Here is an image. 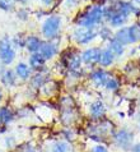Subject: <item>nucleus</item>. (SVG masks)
I'll return each mask as SVG.
<instances>
[{"instance_id": "obj_31", "label": "nucleus", "mask_w": 140, "mask_h": 152, "mask_svg": "<svg viewBox=\"0 0 140 152\" xmlns=\"http://www.w3.org/2000/svg\"><path fill=\"white\" fill-rule=\"evenodd\" d=\"M17 17L20 19V20H27L28 19V10L24 9V8H22V9L18 10V13H17Z\"/></svg>"}, {"instance_id": "obj_18", "label": "nucleus", "mask_w": 140, "mask_h": 152, "mask_svg": "<svg viewBox=\"0 0 140 152\" xmlns=\"http://www.w3.org/2000/svg\"><path fill=\"white\" fill-rule=\"evenodd\" d=\"M0 119L3 121V125H8L15 119V114L9 106L3 105L0 106Z\"/></svg>"}, {"instance_id": "obj_12", "label": "nucleus", "mask_w": 140, "mask_h": 152, "mask_svg": "<svg viewBox=\"0 0 140 152\" xmlns=\"http://www.w3.org/2000/svg\"><path fill=\"white\" fill-rule=\"evenodd\" d=\"M89 75H91V81L94 83V86H97V87H104L107 79L110 78V74L107 72H104L103 69H96Z\"/></svg>"}, {"instance_id": "obj_10", "label": "nucleus", "mask_w": 140, "mask_h": 152, "mask_svg": "<svg viewBox=\"0 0 140 152\" xmlns=\"http://www.w3.org/2000/svg\"><path fill=\"white\" fill-rule=\"evenodd\" d=\"M59 49H57V45L52 41H47V42H42L41 48H40V53L42 56H44L45 60H50L52 59L55 55L57 54Z\"/></svg>"}, {"instance_id": "obj_27", "label": "nucleus", "mask_w": 140, "mask_h": 152, "mask_svg": "<svg viewBox=\"0 0 140 152\" xmlns=\"http://www.w3.org/2000/svg\"><path fill=\"white\" fill-rule=\"evenodd\" d=\"M17 152H40V151H38V148L32 142H27V143H23L20 147L18 146V151Z\"/></svg>"}, {"instance_id": "obj_29", "label": "nucleus", "mask_w": 140, "mask_h": 152, "mask_svg": "<svg viewBox=\"0 0 140 152\" xmlns=\"http://www.w3.org/2000/svg\"><path fill=\"white\" fill-rule=\"evenodd\" d=\"M98 35L102 37V39H103V40H111L112 39V32H111V28H110V27H107V26H103V27H102L101 29H99V32H98Z\"/></svg>"}, {"instance_id": "obj_3", "label": "nucleus", "mask_w": 140, "mask_h": 152, "mask_svg": "<svg viewBox=\"0 0 140 152\" xmlns=\"http://www.w3.org/2000/svg\"><path fill=\"white\" fill-rule=\"evenodd\" d=\"M111 139L115 147L124 152H130L134 146V133L126 128L115 130Z\"/></svg>"}, {"instance_id": "obj_38", "label": "nucleus", "mask_w": 140, "mask_h": 152, "mask_svg": "<svg viewBox=\"0 0 140 152\" xmlns=\"http://www.w3.org/2000/svg\"><path fill=\"white\" fill-rule=\"evenodd\" d=\"M3 132H5V125H3V121L0 119V133H3Z\"/></svg>"}, {"instance_id": "obj_42", "label": "nucleus", "mask_w": 140, "mask_h": 152, "mask_svg": "<svg viewBox=\"0 0 140 152\" xmlns=\"http://www.w3.org/2000/svg\"><path fill=\"white\" fill-rule=\"evenodd\" d=\"M139 26H140V22H139Z\"/></svg>"}, {"instance_id": "obj_1", "label": "nucleus", "mask_w": 140, "mask_h": 152, "mask_svg": "<svg viewBox=\"0 0 140 152\" xmlns=\"http://www.w3.org/2000/svg\"><path fill=\"white\" fill-rule=\"evenodd\" d=\"M113 133H115L113 123L107 119H104V118L98 120L96 124H92L87 128L88 138L92 139V141L96 143H104L108 137L112 138Z\"/></svg>"}, {"instance_id": "obj_19", "label": "nucleus", "mask_w": 140, "mask_h": 152, "mask_svg": "<svg viewBox=\"0 0 140 152\" xmlns=\"http://www.w3.org/2000/svg\"><path fill=\"white\" fill-rule=\"evenodd\" d=\"M42 45V41L38 39L37 36H29L25 39V48H27V50L29 53L35 54V53H38L40 51V48Z\"/></svg>"}, {"instance_id": "obj_7", "label": "nucleus", "mask_w": 140, "mask_h": 152, "mask_svg": "<svg viewBox=\"0 0 140 152\" xmlns=\"http://www.w3.org/2000/svg\"><path fill=\"white\" fill-rule=\"evenodd\" d=\"M60 120L65 128H71L78 120V113L75 110V106H61Z\"/></svg>"}, {"instance_id": "obj_9", "label": "nucleus", "mask_w": 140, "mask_h": 152, "mask_svg": "<svg viewBox=\"0 0 140 152\" xmlns=\"http://www.w3.org/2000/svg\"><path fill=\"white\" fill-rule=\"evenodd\" d=\"M115 40H117L122 46L125 45H130V44H135V39L133 36V33H131V29L130 27H122L120 28L118 31L115 33Z\"/></svg>"}, {"instance_id": "obj_33", "label": "nucleus", "mask_w": 140, "mask_h": 152, "mask_svg": "<svg viewBox=\"0 0 140 152\" xmlns=\"http://www.w3.org/2000/svg\"><path fill=\"white\" fill-rule=\"evenodd\" d=\"M130 3H131V5L134 7L136 14H139L140 13V0H130Z\"/></svg>"}, {"instance_id": "obj_25", "label": "nucleus", "mask_w": 140, "mask_h": 152, "mask_svg": "<svg viewBox=\"0 0 140 152\" xmlns=\"http://www.w3.org/2000/svg\"><path fill=\"white\" fill-rule=\"evenodd\" d=\"M104 87L107 88L108 91L115 92V91H117L118 88H120V82H118L117 78H115V77H112V75H110V78L107 79V82H106V86Z\"/></svg>"}, {"instance_id": "obj_15", "label": "nucleus", "mask_w": 140, "mask_h": 152, "mask_svg": "<svg viewBox=\"0 0 140 152\" xmlns=\"http://www.w3.org/2000/svg\"><path fill=\"white\" fill-rule=\"evenodd\" d=\"M46 152H71L70 151V143L65 142L64 139H57L50 143V147Z\"/></svg>"}, {"instance_id": "obj_41", "label": "nucleus", "mask_w": 140, "mask_h": 152, "mask_svg": "<svg viewBox=\"0 0 140 152\" xmlns=\"http://www.w3.org/2000/svg\"><path fill=\"white\" fill-rule=\"evenodd\" d=\"M9 152H17V151H9Z\"/></svg>"}, {"instance_id": "obj_28", "label": "nucleus", "mask_w": 140, "mask_h": 152, "mask_svg": "<svg viewBox=\"0 0 140 152\" xmlns=\"http://www.w3.org/2000/svg\"><path fill=\"white\" fill-rule=\"evenodd\" d=\"M15 0H0V9L4 12H12L14 8Z\"/></svg>"}, {"instance_id": "obj_21", "label": "nucleus", "mask_w": 140, "mask_h": 152, "mask_svg": "<svg viewBox=\"0 0 140 152\" xmlns=\"http://www.w3.org/2000/svg\"><path fill=\"white\" fill-rule=\"evenodd\" d=\"M40 91H41V94L44 95V96H46V97H52L59 91L57 83L56 82H52V81H49L44 87L41 88Z\"/></svg>"}, {"instance_id": "obj_36", "label": "nucleus", "mask_w": 140, "mask_h": 152, "mask_svg": "<svg viewBox=\"0 0 140 152\" xmlns=\"http://www.w3.org/2000/svg\"><path fill=\"white\" fill-rule=\"evenodd\" d=\"M41 3H42V5H45V7H50L51 4L54 3V0H41Z\"/></svg>"}, {"instance_id": "obj_43", "label": "nucleus", "mask_w": 140, "mask_h": 152, "mask_svg": "<svg viewBox=\"0 0 140 152\" xmlns=\"http://www.w3.org/2000/svg\"><path fill=\"white\" fill-rule=\"evenodd\" d=\"M139 129H140V125H139Z\"/></svg>"}, {"instance_id": "obj_23", "label": "nucleus", "mask_w": 140, "mask_h": 152, "mask_svg": "<svg viewBox=\"0 0 140 152\" xmlns=\"http://www.w3.org/2000/svg\"><path fill=\"white\" fill-rule=\"evenodd\" d=\"M127 18H129V17H126V15L116 12V13H115L111 18L108 19V22H110V24H111L112 27H121L127 22Z\"/></svg>"}, {"instance_id": "obj_5", "label": "nucleus", "mask_w": 140, "mask_h": 152, "mask_svg": "<svg viewBox=\"0 0 140 152\" xmlns=\"http://www.w3.org/2000/svg\"><path fill=\"white\" fill-rule=\"evenodd\" d=\"M15 59V49L13 46L12 39L4 36L0 39V61L4 65H10Z\"/></svg>"}, {"instance_id": "obj_30", "label": "nucleus", "mask_w": 140, "mask_h": 152, "mask_svg": "<svg viewBox=\"0 0 140 152\" xmlns=\"http://www.w3.org/2000/svg\"><path fill=\"white\" fill-rule=\"evenodd\" d=\"M4 146L9 150H13L17 146V139L14 136H7L4 138Z\"/></svg>"}, {"instance_id": "obj_2", "label": "nucleus", "mask_w": 140, "mask_h": 152, "mask_svg": "<svg viewBox=\"0 0 140 152\" xmlns=\"http://www.w3.org/2000/svg\"><path fill=\"white\" fill-rule=\"evenodd\" d=\"M103 18H104L103 8L101 5H93L76 19V24H78V27L94 28L97 24H99L103 20Z\"/></svg>"}, {"instance_id": "obj_26", "label": "nucleus", "mask_w": 140, "mask_h": 152, "mask_svg": "<svg viewBox=\"0 0 140 152\" xmlns=\"http://www.w3.org/2000/svg\"><path fill=\"white\" fill-rule=\"evenodd\" d=\"M87 152H110V148L106 143H94L89 147Z\"/></svg>"}, {"instance_id": "obj_16", "label": "nucleus", "mask_w": 140, "mask_h": 152, "mask_svg": "<svg viewBox=\"0 0 140 152\" xmlns=\"http://www.w3.org/2000/svg\"><path fill=\"white\" fill-rule=\"evenodd\" d=\"M14 72H15L17 77H18V79H22V81L29 79V77H31V74H32V69L29 68L25 63H22V61L15 65Z\"/></svg>"}, {"instance_id": "obj_37", "label": "nucleus", "mask_w": 140, "mask_h": 152, "mask_svg": "<svg viewBox=\"0 0 140 152\" xmlns=\"http://www.w3.org/2000/svg\"><path fill=\"white\" fill-rule=\"evenodd\" d=\"M5 69H7V68H5V65H4L3 63L0 61V77H1V74L4 73V72H5Z\"/></svg>"}, {"instance_id": "obj_17", "label": "nucleus", "mask_w": 140, "mask_h": 152, "mask_svg": "<svg viewBox=\"0 0 140 152\" xmlns=\"http://www.w3.org/2000/svg\"><path fill=\"white\" fill-rule=\"evenodd\" d=\"M45 59L44 56L41 55L40 53H35L32 54L31 56L28 59V63H29V68L31 69H35V70H40L44 69V65H45Z\"/></svg>"}, {"instance_id": "obj_8", "label": "nucleus", "mask_w": 140, "mask_h": 152, "mask_svg": "<svg viewBox=\"0 0 140 152\" xmlns=\"http://www.w3.org/2000/svg\"><path fill=\"white\" fill-rule=\"evenodd\" d=\"M106 113H107V107L103 101L101 100H96L89 105V116L92 118L93 120H101L103 119Z\"/></svg>"}, {"instance_id": "obj_6", "label": "nucleus", "mask_w": 140, "mask_h": 152, "mask_svg": "<svg viewBox=\"0 0 140 152\" xmlns=\"http://www.w3.org/2000/svg\"><path fill=\"white\" fill-rule=\"evenodd\" d=\"M97 36V32L93 28H86V27H78L73 32V39L79 45H87L91 41H93Z\"/></svg>"}, {"instance_id": "obj_13", "label": "nucleus", "mask_w": 140, "mask_h": 152, "mask_svg": "<svg viewBox=\"0 0 140 152\" xmlns=\"http://www.w3.org/2000/svg\"><path fill=\"white\" fill-rule=\"evenodd\" d=\"M17 81H18V77H17L15 72L12 69H5V72L1 74L0 77V82L5 88H12L17 84Z\"/></svg>"}, {"instance_id": "obj_11", "label": "nucleus", "mask_w": 140, "mask_h": 152, "mask_svg": "<svg viewBox=\"0 0 140 152\" xmlns=\"http://www.w3.org/2000/svg\"><path fill=\"white\" fill-rule=\"evenodd\" d=\"M101 55V49L99 48H91L87 49L86 51L82 54V61L86 64L93 65L94 63H98V59Z\"/></svg>"}, {"instance_id": "obj_14", "label": "nucleus", "mask_w": 140, "mask_h": 152, "mask_svg": "<svg viewBox=\"0 0 140 152\" xmlns=\"http://www.w3.org/2000/svg\"><path fill=\"white\" fill-rule=\"evenodd\" d=\"M49 81H50V78L47 77V74L38 72V73H36L31 78V88H33V90H41Z\"/></svg>"}, {"instance_id": "obj_34", "label": "nucleus", "mask_w": 140, "mask_h": 152, "mask_svg": "<svg viewBox=\"0 0 140 152\" xmlns=\"http://www.w3.org/2000/svg\"><path fill=\"white\" fill-rule=\"evenodd\" d=\"M130 152H140V142L134 143V146H133V148H131Z\"/></svg>"}, {"instance_id": "obj_20", "label": "nucleus", "mask_w": 140, "mask_h": 152, "mask_svg": "<svg viewBox=\"0 0 140 152\" xmlns=\"http://www.w3.org/2000/svg\"><path fill=\"white\" fill-rule=\"evenodd\" d=\"M113 60H115V55L110 51L108 49L101 50V55H99V59H98V63H99L101 66H103V68L110 66L113 63Z\"/></svg>"}, {"instance_id": "obj_40", "label": "nucleus", "mask_w": 140, "mask_h": 152, "mask_svg": "<svg viewBox=\"0 0 140 152\" xmlns=\"http://www.w3.org/2000/svg\"><path fill=\"white\" fill-rule=\"evenodd\" d=\"M1 100H3V91L0 90V101H1Z\"/></svg>"}, {"instance_id": "obj_4", "label": "nucleus", "mask_w": 140, "mask_h": 152, "mask_svg": "<svg viewBox=\"0 0 140 152\" xmlns=\"http://www.w3.org/2000/svg\"><path fill=\"white\" fill-rule=\"evenodd\" d=\"M60 28H61V17L60 15H50L45 19V22L42 23L41 32L45 39L51 41L57 37Z\"/></svg>"}, {"instance_id": "obj_39", "label": "nucleus", "mask_w": 140, "mask_h": 152, "mask_svg": "<svg viewBox=\"0 0 140 152\" xmlns=\"http://www.w3.org/2000/svg\"><path fill=\"white\" fill-rule=\"evenodd\" d=\"M15 1H18V3H20V4H25L28 1V0H15Z\"/></svg>"}, {"instance_id": "obj_24", "label": "nucleus", "mask_w": 140, "mask_h": 152, "mask_svg": "<svg viewBox=\"0 0 140 152\" xmlns=\"http://www.w3.org/2000/svg\"><path fill=\"white\" fill-rule=\"evenodd\" d=\"M61 136L64 138V141L67 142V143H73L76 139V133L73 128H65L61 132Z\"/></svg>"}, {"instance_id": "obj_44", "label": "nucleus", "mask_w": 140, "mask_h": 152, "mask_svg": "<svg viewBox=\"0 0 140 152\" xmlns=\"http://www.w3.org/2000/svg\"><path fill=\"white\" fill-rule=\"evenodd\" d=\"M71 152H74V151H71Z\"/></svg>"}, {"instance_id": "obj_22", "label": "nucleus", "mask_w": 140, "mask_h": 152, "mask_svg": "<svg viewBox=\"0 0 140 152\" xmlns=\"http://www.w3.org/2000/svg\"><path fill=\"white\" fill-rule=\"evenodd\" d=\"M107 49L113 54L115 56H121L122 54H124V46H122L120 42H118L117 40H115V39L110 40Z\"/></svg>"}, {"instance_id": "obj_35", "label": "nucleus", "mask_w": 140, "mask_h": 152, "mask_svg": "<svg viewBox=\"0 0 140 152\" xmlns=\"http://www.w3.org/2000/svg\"><path fill=\"white\" fill-rule=\"evenodd\" d=\"M79 3V0H66V5L67 7H74Z\"/></svg>"}, {"instance_id": "obj_32", "label": "nucleus", "mask_w": 140, "mask_h": 152, "mask_svg": "<svg viewBox=\"0 0 140 152\" xmlns=\"http://www.w3.org/2000/svg\"><path fill=\"white\" fill-rule=\"evenodd\" d=\"M18 118H27L29 116V107H22L18 110Z\"/></svg>"}]
</instances>
